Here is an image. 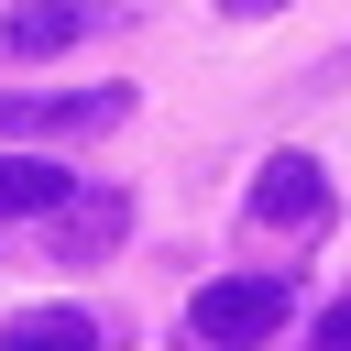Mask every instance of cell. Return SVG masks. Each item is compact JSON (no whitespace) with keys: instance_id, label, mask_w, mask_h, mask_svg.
Masks as SVG:
<instances>
[{"instance_id":"6da1fadb","label":"cell","mask_w":351,"mask_h":351,"mask_svg":"<svg viewBox=\"0 0 351 351\" xmlns=\"http://www.w3.org/2000/svg\"><path fill=\"white\" fill-rule=\"evenodd\" d=\"M296 318V274H208L197 296H186V340L197 351H263L274 329Z\"/></svg>"},{"instance_id":"ba28073f","label":"cell","mask_w":351,"mask_h":351,"mask_svg":"<svg viewBox=\"0 0 351 351\" xmlns=\"http://www.w3.org/2000/svg\"><path fill=\"white\" fill-rule=\"evenodd\" d=\"M307 351H351V296H340V307H318V329H307Z\"/></svg>"},{"instance_id":"8992f818","label":"cell","mask_w":351,"mask_h":351,"mask_svg":"<svg viewBox=\"0 0 351 351\" xmlns=\"http://www.w3.org/2000/svg\"><path fill=\"white\" fill-rule=\"evenodd\" d=\"M66 197H77L66 165H44V154H0V219H55Z\"/></svg>"},{"instance_id":"5b68a950","label":"cell","mask_w":351,"mask_h":351,"mask_svg":"<svg viewBox=\"0 0 351 351\" xmlns=\"http://www.w3.org/2000/svg\"><path fill=\"white\" fill-rule=\"evenodd\" d=\"M121 241H132V197H121V186H77V197L44 219V252H55V263H99V252H121Z\"/></svg>"},{"instance_id":"7a4b0ae2","label":"cell","mask_w":351,"mask_h":351,"mask_svg":"<svg viewBox=\"0 0 351 351\" xmlns=\"http://www.w3.org/2000/svg\"><path fill=\"white\" fill-rule=\"evenodd\" d=\"M121 121H132V88H0V143H88Z\"/></svg>"},{"instance_id":"3957f363","label":"cell","mask_w":351,"mask_h":351,"mask_svg":"<svg viewBox=\"0 0 351 351\" xmlns=\"http://www.w3.org/2000/svg\"><path fill=\"white\" fill-rule=\"evenodd\" d=\"M329 165L318 154H263V176H252V197H241V219L252 230H285V241H307V230H329Z\"/></svg>"},{"instance_id":"52a82bcc","label":"cell","mask_w":351,"mask_h":351,"mask_svg":"<svg viewBox=\"0 0 351 351\" xmlns=\"http://www.w3.org/2000/svg\"><path fill=\"white\" fill-rule=\"evenodd\" d=\"M0 351H99V318L88 307H22V318H0Z\"/></svg>"},{"instance_id":"277c9868","label":"cell","mask_w":351,"mask_h":351,"mask_svg":"<svg viewBox=\"0 0 351 351\" xmlns=\"http://www.w3.org/2000/svg\"><path fill=\"white\" fill-rule=\"evenodd\" d=\"M110 22H132V0H11L0 11V55H66V44H88V33H110Z\"/></svg>"},{"instance_id":"9c48e42d","label":"cell","mask_w":351,"mask_h":351,"mask_svg":"<svg viewBox=\"0 0 351 351\" xmlns=\"http://www.w3.org/2000/svg\"><path fill=\"white\" fill-rule=\"evenodd\" d=\"M219 11H230V22H263V11H285V0H219Z\"/></svg>"}]
</instances>
